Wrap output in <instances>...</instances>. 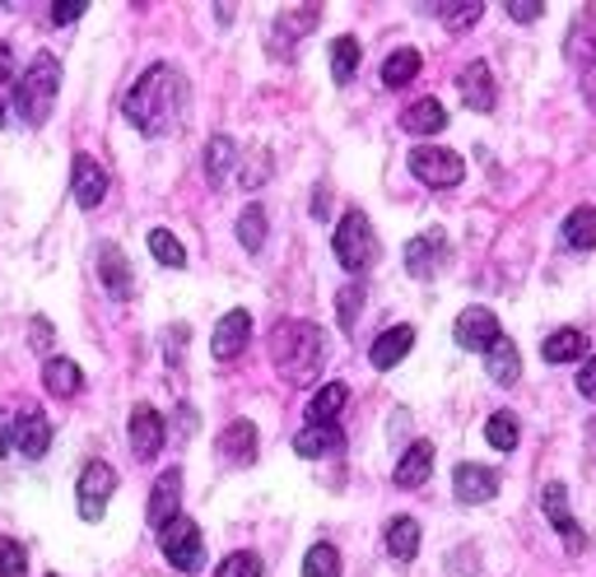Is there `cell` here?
<instances>
[{"label":"cell","mask_w":596,"mask_h":577,"mask_svg":"<svg viewBox=\"0 0 596 577\" xmlns=\"http://www.w3.org/2000/svg\"><path fill=\"white\" fill-rule=\"evenodd\" d=\"M187 108V80L177 66H149L136 89L126 94V121H131L140 136H168V130L183 121Z\"/></svg>","instance_id":"obj_1"},{"label":"cell","mask_w":596,"mask_h":577,"mask_svg":"<svg viewBox=\"0 0 596 577\" xmlns=\"http://www.w3.org/2000/svg\"><path fill=\"white\" fill-rule=\"evenodd\" d=\"M271 359L290 382H313L322 373V359H326L322 326H313V322H280L275 340H271Z\"/></svg>","instance_id":"obj_2"},{"label":"cell","mask_w":596,"mask_h":577,"mask_svg":"<svg viewBox=\"0 0 596 577\" xmlns=\"http://www.w3.org/2000/svg\"><path fill=\"white\" fill-rule=\"evenodd\" d=\"M57 89H61V61L47 57V51H38L33 66L23 70L19 85H14V108H19V117L29 121V126H42L47 113H51V102H57Z\"/></svg>","instance_id":"obj_3"},{"label":"cell","mask_w":596,"mask_h":577,"mask_svg":"<svg viewBox=\"0 0 596 577\" xmlns=\"http://www.w3.org/2000/svg\"><path fill=\"white\" fill-rule=\"evenodd\" d=\"M331 247H335V261L350 271V275H364L373 261H378V238H373V224L364 209H345V219L335 224L331 233Z\"/></svg>","instance_id":"obj_4"},{"label":"cell","mask_w":596,"mask_h":577,"mask_svg":"<svg viewBox=\"0 0 596 577\" xmlns=\"http://www.w3.org/2000/svg\"><path fill=\"white\" fill-rule=\"evenodd\" d=\"M410 173L424 182L433 192H448V187H461L466 177V159L457 149H438V145H420L410 149Z\"/></svg>","instance_id":"obj_5"},{"label":"cell","mask_w":596,"mask_h":577,"mask_svg":"<svg viewBox=\"0 0 596 577\" xmlns=\"http://www.w3.org/2000/svg\"><path fill=\"white\" fill-rule=\"evenodd\" d=\"M159 545H164V559L177 568V573H201L205 568V540H201V527L192 517H177L159 531Z\"/></svg>","instance_id":"obj_6"},{"label":"cell","mask_w":596,"mask_h":577,"mask_svg":"<svg viewBox=\"0 0 596 577\" xmlns=\"http://www.w3.org/2000/svg\"><path fill=\"white\" fill-rule=\"evenodd\" d=\"M448 233L443 228H424L420 238H410L406 243V271L414 275V280H433L438 275V266L448 261Z\"/></svg>","instance_id":"obj_7"},{"label":"cell","mask_w":596,"mask_h":577,"mask_svg":"<svg viewBox=\"0 0 596 577\" xmlns=\"http://www.w3.org/2000/svg\"><path fill=\"white\" fill-rule=\"evenodd\" d=\"M452 335H457L461 350L485 354V350H495V340L504 335V326H499V317L489 307H466L457 317V326H452Z\"/></svg>","instance_id":"obj_8"},{"label":"cell","mask_w":596,"mask_h":577,"mask_svg":"<svg viewBox=\"0 0 596 577\" xmlns=\"http://www.w3.org/2000/svg\"><path fill=\"white\" fill-rule=\"evenodd\" d=\"M117 489V470L108 461H89L80 470V517L85 521H98L102 508H108V498Z\"/></svg>","instance_id":"obj_9"},{"label":"cell","mask_w":596,"mask_h":577,"mask_svg":"<svg viewBox=\"0 0 596 577\" xmlns=\"http://www.w3.org/2000/svg\"><path fill=\"white\" fill-rule=\"evenodd\" d=\"M452 493H457V503H489V498L499 493V476L489 466H476V461H461L452 470Z\"/></svg>","instance_id":"obj_10"},{"label":"cell","mask_w":596,"mask_h":577,"mask_svg":"<svg viewBox=\"0 0 596 577\" xmlns=\"http://www.w3.org/2000/svg\"><path fill=\"white\" fill-rule=\"evenodd\" d=\"M177 517H183V470H164L159 485L149 493V527L164 531Z\"/></svg>","instance_id":"obj_11"},{"label":"cell","mask_w":596,"mask_h":577,"mask_svg":"<svg viewBox=\"0 0 596 577\" xmlns=\"http://www.w3.org/2000/svg\"><path fill=\"white\" fill-rule=\"evenodd\" d=\"M247 335H252V317H247V312H243V307L224 312L219 326H215V335H211V354H215L219 363L238 359V354L247 350Z\"/></svg>","instance_id":"obj_12"},{"label":"cell","mask_w":596,"mask_h":577,"mask_svg":"<svg viewBox=\"0 0 596 577\" xmlns=\"http://www.w3.org/2000/svg\"><path fill=\"white\" fill-rule=\"evenodd\" d=\"M164 438H168V429H164V414L154 410V405H136V410H131V452H136L140 461L159 457Z\"/></svg>","instance_id":"obj_13"},{"label":"cell","mask_w":596,"mask_h":577,"mask_svg":"<svg viewBox=\"0 0 596 577\" xmlns=\"http://www.w3.org/2000/svg\"><path fill=\"white\" fill-rule=\"evenodd\" d=\"M457 89H461V102L471 113H489L495 108V98H499V89H495V70H489L485 61H471L461 75H457Z\"/></svg>","instance_id":"obj_14"},{"label":"cell","mask_w":596,"mask_h":577,"mask_svg":"<svg viewBox=\"0 0 596 577\" xmlns=\"http://www.w3.org/2000/svg\"><path fill=\"white\" fill-rule=\"evenodd\" d=\"M70 196L80 209H94V205H102V196H108V173H102L89 154H80L75 168H70Z\"/></svg>","instance_id":"obj_15"},{"label":"cell","mask_w":596,"mask_h":577,"mask_svg":"<svg viewBox=\"0 0 596 577\" xmlns=\"http://www.w3.org/2000/svg\"><path fill=\"white\" fill-rule=\"evenodd\" d=\"M47 448H51V424H47V414H42V410H23V414L14 419V452L29 457V461H38V457H47Z\"/></svg>","instance_id":"obj_16"},{"label":"cell","mask_w":596,"mask_h":577,"mask_svg":"<svg viewBox=\"0 0 596 577\" xmlns=\"http://www.w3.org/2000/svg\"><path fill=\"white\" fill-rule=\"evenodd\" d=\"M219 461L224 466H252L256 461V424L252 419H233L219 433Z\"/></svg>","instance_id":"obj_17"},{"label":"cell","mask_w":596,"mask_h":577,"mask_svg":"<svg viewBox=\"0 0 596 577\" xmlns=\"http://www.w3.org/2000/svg\"><path fill=\"white\" fill-rule=\"evenodd\" d=\"M98 275H102V284H108L113 299H131V288H136L131 261H126V252H121L117 243H102V247H98Z\"/></svg>","instance_id":"obj_18"},{"label":"cell","mask_w":596,"mask_h":577,"mask_svg":"<svg viewBox=\"0 0 596 577\" xmlns=\"http://www.w3.org/2000/svg\"><path fill=\"white\" fill-rule=\"evenodd\" d=\"M433 476V442H410V448H406V457L397 461V489H420L424 480Z\"/></svg>","instance_id":"obj_19"},{"label":"cell","mask_w":596,"mask_h":577,"mask_svg":"<svg viewBox=\"0 0 596 577\" xmlns=\"http://www.w3.org/2000/svg\"><path fill=\"white\" fill-rule=\"evenodd\" d=\"M341 448H345L341 424H307V429L294 438V452H299V457H307V461L331 457V452H341Z\"/></svg>","instance_id":"obj_20"},{"label":"cell","mask_w":596,"mask_h":577,"mask_svg":"<svg viewBox=\"0 0 596 577\" xmlns=\"http://www.w3.org/2000/svg\"><path fill=\"white\" fill-rule=\"evenodd\" d=\"M410 345H414V326H392V331H382L378 340H373V350H369V359H373V369H397V363L410 354Z\"/></svg>","instance_id":"obj_21"},{"label":"cell","mask_w":596,"mask_h":577,"mask_svg":"<svg viewBox=\"0 0 596 577\" xmlns=\"http://www.w3.org/2000/svg\"><path fill=\"white\" fill-rule=\"evenodd\" d=\"M540 503H546L550 527H555V531H564L568 549H578V545H583V531L574 527V512H568V489H564L559 480H550V485H546V498H540Z\"/></svg>","instance_id":"obj_22"},{"label":"cell","mask_w":596,"mask_h":577,"mask_svg":"<svg viewBox=\"0 0 596 577\" xmlns=\"http://www.w3.org/2000/svg\"><path fill=\"white\" fill-rule=\"evenodd\" d=\"M485 373L495 378L499 387H512L517 378H522V354H517V345L508 335L495 340V350H485Z\"/></svg>","instance_id":"obj_23"},{"label":"cell","mask_w":596,"mask_h":577,"mask_svg":"<svg viewBox=\"0 0 596 577\" xmlns=\"http://www.w3.org/2000/svg\"><path fill=\"white\" fill-rule=\"evenodd\" d=\"M401 126L410 130V136H438V130L448 126V113H443V102L438 98H420V102H410V108L401 113Z\"/></svg>","instance_id":"obj_24"},{"label":"cell","mask_w":596,"mask_h":577,"mask_svg":"<svg viewBox=\"0 0 596 577\" xmlns=\"http://www.w3.org/2000/svg\"><path fill=\"white\" fill-rule=\"evenodd\" d=\"M42 387L51 391V397L70 401L75 391L85 387V373H80V363H75V359H47V369H42Z\"/></svg>","instance_id":"obj_25"},{"label":"cell","mask_w":596,"mask_h":577,"mask_svg":"<svg viewBox=\"0 0 596 577\" xmlns=\"http://www.w3.org/2000/svg\"><path fill=\"white\" fill-rule=\"evenodd\" d=\"M540 359L546 363H574V359H587V335L578 326H564L555 335H546V345H540Z\"/></svg>","instance_id":"obj_26"},{"label":"cell","mask_w":596,"mask_h":577,"mask_svg":"<svg viewBox=\"0 0 596 577\" xmlns=\"http://www.w3.org/2000/svg\"><path fill=\"white\" fill-rule=\"evenodd\" d=\"M350 401V387L345 382H326L313 401H307V424H335Z\"/></svg>","instance_id":"obj_27"},{"label":"cell","mask_w":596,"mask_h":577,"mask_svg":"<svg viewBox=\"0 0 596 577\" xmlns=\"http://www.w3.org/2000/svg\"><path fill=\"white\" fill-rule=\"evenodd\" d=\"M420 66H424L420 51H414V47H397L392 57L382 61V85H387V89H406L414 75H420Z\"/></svg>","instance_id":"obj_28"},{"label":"cell","mask_w":596,"mask_h":577,"mask_svg":"<svg viewBox=\"0 0 596 577\" xmlns=\"http://www.w3.org/2000/svg\"><path fill=\"white\" fill-rule=\"evenodd\" d=\"M564 243L574 247V252H592V247H596V205L568 209V219H564Z\"/></svg>","instance_id":"obj_29"},{"label":"cell","mask_w":596,"mask_h":577,"mask_svg":"<svg viewBox=\"0 0 596 577\" xmlns=\"http://www.w3.org/2000/svg\"><path fill=\"white\" fill-rule=\"evenodd\" d=\"M387 549H392V559L410 564L420 555V521L414 517H392V527H387Z\"/></svg>","instance_id":"obj_30"},{"label":"cell","mask_w":596,"mask_h":577,"mask_svg":"<svg viewBox=\"0 0 596 577\" xmlns=\"http://www.w3.org/2000/svg\"><path fill=\"white\" fill-rule=\"evenodd\" d=\"M233 164H238V149H233L228 136H215L211 145H205V177H211L215 187H224V182L233 177Z\"/></svg>","instance_id":"obj_31"},{"label":"cell","mask_w":596,"mask_h":577,"mask_svg":"<svg viewBox=\"0 0 596 577\" xmlns=\"http://www.w3.org/2000/svg\"><path fill=\"white\" fill-rule=\"evenodd\" d=\"M359 70V38H335L331 42V75L335 85H350Z\"/></svg>","instance_id":"obj_32"},{"label":"cell","mask_w":596,"mask_h":577,"mask_svg":"<svg viewBox=\"0 0 596 577\" xmlns=\"http://www.w3.org/2000/svg\"><path fill=\"white\" fill-rule=\"evenodd\" d=\"M149 252L159 256V266H168V271H183L187 266V247L177 243L168 228H149Z\"/></svg>","instance_id":"obj_33"},{"label":"cell","mask_w":596,"mask_h":577,"mask_svg":"<svg viewBox=\"0 0 596 577\" xmlns=\"http://www.w3.org/2000/svg\"><path fill=\"white\" fill-rule=\"evenodd\" d=\"M485 442H489L495 452H512V448H517V419H512L508 410L489 414V419H485Z\"/></svg>","instance_id":"obj_34"},{"label":"cell","mask_w":596,"mask_h":577,"mask_svg":"<svg viewBox=\"0 0 596 577\" xmlns=\"http://www.w3.org/2000/svg\"><path fill=\"white\" fill-rule=\"evenodd\" d=\"M238 243L247 252H262V243H266V209L262 205H247L238 215Z\"/></svg>","instance_id":"obj_35"},{"label":"cell","mask_w":596,"mask_h":577,"mask_svg":"<svg viewBox=\"0 0 596 577\" xmlns=\"http://www.w3.org/2000/svg\"><path fill=\"white\" fill-rule=\"evenodd\" d=\"M303 577H341V555H335V545H313L303 559Z\"/></svg>","instance_id":"obj_36"},{"label":"cell","mask_w":596,"mask_h":577,"mask_svg":"<svg viewBox=\"0 0 596 577\" xmlns=\"http://www.w3.org/2000/svg\"><path fill=\"white\" fill-rule=\"evenodd\" d=\"M313 23H317V10H284L280 23H275V38L280 42H299V38H307Z\"/></svg>","instance_id":"obj_37"},{"label":"cell","mask_w":596,"mask_h":577,"mask_svg":"<svg viewBox=\"0 0 596 577\" xmlns=\"http://www.w3.org/2000/svg\"><path fill=\"white\" fill-rule=\"evenodd\" d=\"M14 85H19V75H14V51H10V47H0V126H6Z\"/></svg>","instance_id":"obj_38"},{"label":"cell","mask_w":596,"mask_h":577,"mask_svg":"<svg viewBox=\"0 0 596 577\" xmlns=\"http://www.w3.org/2000/svg\"><path fill=\"white\" fill-rule=\"evenodd\" d=\"M215 577H262V555H252V549H238V555H228L219 564Z\"/></svg>","instance_id":"obj_39"},{"label":"cell","mask_w":596,"mask_h":577,"mask_svg":"<svg viewBox=\"0 0 596 577\" xmlns=\"http://www.w3.org/2000/svg\"><path fill=\"white\" fill-rule=\"evenodd\" d=\"M0 577H29V555L19 540H0Z\"/></svg>","instance_id":"obj_40"},{"label":"cell","mask_w":596,"mask_h":577,"mask_svg":"<svg viewBox=\"0 0 596 577\" xmlns=\"http://www.w3.org/2000/svg\"><path fill=\"white\" fill-rule=\"evenodd\" d=\"M480 14H485L480 0H471V6H443V10H438V19H443L448 29H471V23H476Z\"/></svg>","instance_id":"obj_41"},{"label":"cell","mask_w":596,"mask_h":577,"mask_svg":"<svg viewBox=\"0 0 596 577\" xmlns=\"http://www.w3.org/2000/svg\"><path fill=\"white\" fill-rule=\"evenodd\" d=\"M359 307H364V288H359V284L341 288V299H335V312H341V326H345V331L354 326V317H359Z\"/></svg>","instance_id":"obj_42"},{"label":"cell","mask_w":596,"mask_h":577,"mask_svg":"<svg viewBox=\"0 0 596 577\" xmlns=\"http://www.w3.org/2000/svg\"><path fill=\"white\" fill-rule=\"evenodd\" d=\"M29 331H33V350H38V354H47V350H51V340H57V326H51L47 317H33V322H29Z\"/></svg>","instance_id":"obj_43"},{"label":"cell","mask_w":596,"mask_h":577,"mask_svg":"<svg viewBox=\"0 0 596 577\" xmlns=\"http://www.w3.org/2000/svg\"><path fill=\"white\" fill-rule=\"evenodd\" d=\"M578 391L587 401H596V354H587L583 359V373H578Z\"/></svg>","instance_id":"obj_44"},{"label":"cell","mask_w":596,"mask_h":577,"mask_svg":"<svg viewBox=\"0 0 596 577\" xmlns=\"http://www.w3.org/2000/svg\"><path fill=\"white\" fill-rule=\"evenodd\" d=\"M508 14H512L517 23H531V19H540V14H546V10H540L536 0H508Z\"/></svg>","instance_id":"obj_45"},{"label":"cell","mask_w":596,"mask_h":577,"mask_svg":"<svg viewBox=\"0 0 596 577\" xmlns=\"http://www.w3.org/2000/svg\"><path fill=\"white\" fill-rule=\"evenodd\" d=\"M14 419H19V414L0 410V457H10V448H14Z\"/></svg>","instance_id":"obj_46"},{"label":"cell","mask_w":596,"mask_h":577,"mask_svg":"<svg viewBox=\"0 0 596 577\" xmlns=\"http://www.w3.org/2000/svg\"><path fill=\"white\" fill-rule=\"evenodd\" d=\"M80 14H85V0H70V6H57V10H51V19H57V23H75Z\"/></svg>","instance_id":"obj_47"},{"label":"cell","mask_w":596,"mask_h":577,"mask_svg":"<svg viewBox=\"0 0 596 577\" xmlns=\"http://www.w3.org/2000/svg\"><path fill=\"white\" fill-rule=\"evenodd\" d=\"M177 429H183V433H192V429H196V414H192V405H183V414H177Z\"/></svg>","instance_id":"obj_48"},{"label":"cell","mask_w":596,"mask_h":577,"mask_svg":"<svg viewBox=\"0 0 596 577\" xmlns=\"http://www.w3.org/2000/svg\"><path fill=\"white\" fill-rule=\"evenodd\" d=\"M47 577H57V573H47Z\"/></svg>","instance_id":"obj_49"}]
</instances>
